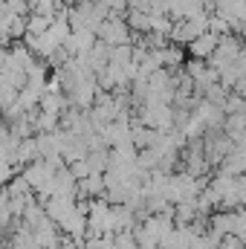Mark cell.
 <instances>
[{
    "label": "cell",
    "instance_id": "obj_1",
    "mask_svg": "<svg viewBox=\"0 0 246 249\" xmlns=\"http://www.w3.org/2000/svg\"><path fill=\"white\" fill-rule=\"evenodd\" d=\"M130 38H133V32L127 29L124 18H113V15H110L107 20H102L99 29H96V41L107 44L110 50H113V47H130Z\"/></svg>",
    "mask_w": 246,
    "mask_h": 249
},
{
    "label": "cell",
    "instance_id": "obj_4",
    "mask_svg": "<svg viewBox=\"0 0 246 249\" xmlns=\"http://www.w3.org/2000/svg\"><path fill=\"white\" fill-rule=\"evenodd\" d=\"M220 171L217 174H223V177H241L244 174V168H246V154H244V148H232L229 154H226V160L217 165Z\"/></svg>",
    "mask_w": 246,
    "mask_h": 249
},
{
    "label": "cell",
    "instance_id": "obj_12",
    "mask_svg": "<svg viewBox=\"0 0 246 249\" xmlns=\"http://www.w3.org/2000/svg\"><path fill=\"white\" fill-rule=\"evenodd\" d=\"M70 3H93V0H70Z\"/></svg>",
    "mask_w": 246,
    "mask_h": 249
},
{
    "label": "cell",
    "instance_id": "obj_7",
    "mask_svg": "<svg viewBox=\"0 0 246 249\" xmlns=\"http://www.w3.org/2000/svg\"><path fill=\"white\" fill-rule=\"evenodd\" d=\"M232 238H238V241H244L246 238V214L244 209H235L232 212V232H229Z\"/></svg>",
    "mask_w": 246,
    "mask_h": 249
},
{
    "label": "cell",
    "instance_id": "obj_6",
    "mask_svg": "<svg viewBox=\"0 0 246 249\" xmlns=\"http://www.w3.org/2000/svg\"><path fill=\"white\" fill-rule=\"evenodd\" d=\"M84 162H87L90 174H105V168H107V151H87Z\"/></svg>",
    "mask_w": 246,
    "mask_h": 249
},
{
    "label": "cell",
    "instance_id": "obj_10",
    "mask_svg": "<svg viewBox=\"0 0 246 249\" xmlns=\"http://www.w3.org/2000/svg\"><path fill=\"white\" fill-rule=\"evenodd\" d=\"M127 9H136V12H145V9H148V0H127Z\"/></svg>",
    "mask_w": 246,
    "mask_h": 249
},
{
    "label": "cell",
    "instance_id": "obj_5",
    "mask_svg": "<svg viewBox=\"0 0 246 249\" xmlns=\"http://www.w3.org/2000/svg\"><path fill=\"white\" fill-rule=\"evenodd\" d=\"M157 55H159L162 70H180L185 64V50L177 47V44H165L162 50H157Z\"/></svg>",
    "mask_w": 246,
    "mask_h": 249
},
{
    "label": "cell",
    "instance_id": "obj_3",
    "mask_svg": "<svg viewBox=\"0 0 246 249\" xmlns=\"http://www.w3.org/2000/svg\"><path fill=\"white\" fill-rule=\"evenodd\" d=\"M217 35H211V32H203V35H197L188 47H185V53L194 58V61H206L211 53H214V47H217Z\"/></svg>",
    "mask_w": 246,
    "mask_h": 249
},
{
    "label": "cell",
    "instance_id": "obj_9",
    "mask_svg": "<svg viewBox=\"0 0 246 249\" xmlns=\"http://www.w3.org/2000/svg\"><path fill=\"white\" fill-rule=\"evenodd\" d=\"M214 249H244V241H238V238H232V235H229V238H220Z\"/></svg>",
    "mask_w": 246,
    "mask_h": 249
},
{
    "label": "cell",
    "instance_id": "obj_8",
    "mask_svg": "<svg viewBox=\"0 0 246 249\" xmlns=\"http://www.w3.org/2000/svg\"><path fill=\"white\" fill-rule=\"evenodd\" d=\"M102 3L110 9L113 18H124V12H127V0H102Z\"/></svg>",
    "mask_w": 246,
    "mask_h": 249
},
{
    "label": "cell",
    "instance_id": "obj_2",
    "mask_svg": "<svg viewBox=\"0 0 246 249\" xmlns=\"http://www.w3.org/2000/svg\"><path fill=\"white\" fill-rule=\"evenodd\" d=\"M96 44V32H87V29H72L70 38L64 41V50L70 58H84Z\"/></svg>",
    "mask_w": 246,
    "mask_h": 249
},
{
    "label": "cell",
    "instance_id": "obj_11",
    "mask_svg": "<svg viewBox=\"0 0 246 249\" xmlns=\"http://www.w3.org/2000/svg\"><path fill=\"white\" fill-rule=\"evenodd\" d=\"M9 142V124L0 122V151H3V145Z\"/></svg>",
    "mask_w": 246,
    "mask_h": 249
}]
</instances>
